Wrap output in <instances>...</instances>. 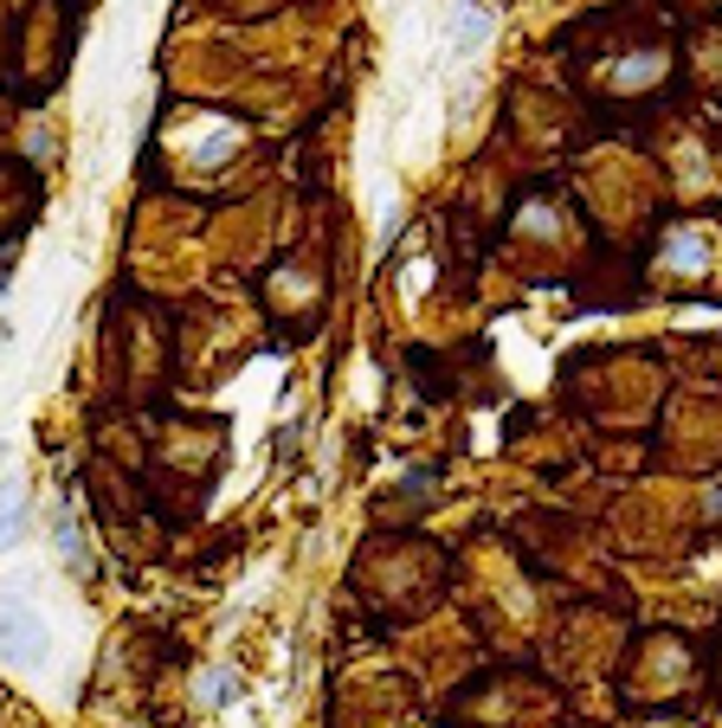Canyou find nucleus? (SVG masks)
Masks as SVG:
<instances>
[{"label": "nucleus", "mask_w": 722, "mask_h": 728, "mask_svg": "<svg viewBox=\"0 0 722 728\" xmlns=\"http://www.w3.org/2000/svg\"><path fill=\"white\" fill-rule=\"evenodd\" d=\"M40 613L20 600V593H0V658L13 664H40L46 658V638H40Z\"/></svg>", "instance_id": "f257e3e1"}, {"label": "nucleus", "mask_w": 722, "mask_h": 728, "mask_svg": "<svg viewBox=\"0 0 722 728\" xmlns=\"http://www.w3.org/2000/svg\"><path fill=\"white\" fill-rule=\"evenodd\" d=\"M20 516H26V503L13 496V503H7V516H0V541H13V535H20Z\"/></svg>", "instance_id": "f03ea898"}, {"label": "nucleus", "mask_w": 722, "mask_h": 728, "mask_svg": "<svg viewBox=\"0 0 722 728\" xmlns=\"http://www.w3.org/2000/svg\"><path fill=\"white\" fill-rule=\"evenodd\" d=\"M213 690H207V696H213V703H233V696H240V690H233V671H213Z\"/></svg>", "instance_id": "7ed1b4c3"}]
</instances>
